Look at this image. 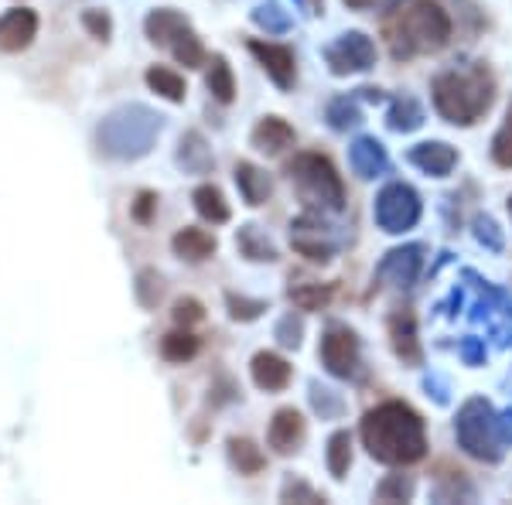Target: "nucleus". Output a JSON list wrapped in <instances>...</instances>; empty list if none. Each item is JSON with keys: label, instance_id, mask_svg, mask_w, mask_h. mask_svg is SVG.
<instances>
[{"label": "nucleus", "instance_id": "1", "mask_svg": "<svg viewBox=\"0 0 512 505\" xmlns=\"http://www.w3.org/2000/svg\"><path fill=\"white\" fill-rule=\"evenodd\" d=\"M362 441H366V451L376 461L393 468L417 465L427 454V430L420 413L396 400L379 403L376 410L362 417Z\"/></svg>", "mask_w": 512, "mask_h": 505}, {"label": "nucleus", "instance_id": "2", "mask_svg": "<svg viewBox=\"0 0 512 505\" xmlns=\"http://www.w3.org/2000/svg\"><path fill=\"white\" fill-rule=\"evenodd\" d=\"M495 99V82L492 72L482 62L468 65V69H448L434 79V106L444 120L468 127L482 113H489Z\"/></svg>", "mask_w": 512, "mask_h": 505}, {"label": "nucleus", "instance_id": "3", "mask_svg": "<svg viewBox=\"0 0 512 505\" xmlns=\"http://www.w3.org/2000/svg\"><path fill=\"white\" fill-rule=\"evenodd\" d=\"M451 38V18L437 0H410L390 28V48L396 59L441 52Z\"/></svg>", "mask_w": 512, "mask_h": 505}, {"label": "nucleus", "instance_id": "4", "mask_svg": "<svg viewBox=\"0 0 512 505\" xmlns=\"http://www.w3.org/2000/svg\"><path fill=\"white\" fill-rule=\"evenodd\" d=\"M161 134V117L140 103L120 106L110 117L99 123L96 140L99 151L117 157V161H137V157L151 154L154 140Z\"/></svg>", "mask_w": 512, "mask_h": 505}, {"label": "nucleus", "instance_id": "5", "mask_svg": "<svg viewBox=\"0 0 512 505\" xmlns=\"http://www.w3.org/2000/svg\"><path fill=\"white\" fill-rule=\"evenodd\" d=\"M287 178H291L297 198L308 212H342L345 205V185L338 178L335 164L321 154H297L287 164Z\"/></svg>", "mask_w": 512, "mask_h": 505}, {"label": "nucleus", "instance_id": "6", "mask_svg": "<svg viewBox=\"0 0 512 505\" xmlns=\"http://www.w3.org/2000/svg\"><path fill=\"white\" fill-rule=\"evenodd\" d=\"M458 444L465 447L472 458L478 461H499L502 458V441L499 430H495V413L489 407V400H468L465 407L458 410Z\"/></svg>", "mask_w": 512, "mask_h": 505}, {"label": "nucleus", "instance_id": "7", "mask_svg": "<svg viewBox=\"0 0 512 505\" xmlns=\"http://www.w3.org/2000/svg\"><path fill=\"white\" fill-rule=\"evenodd\" d=\"M291 246L311 263H328L338 253L335 226L325 222V212H304L291 222Z\"/></svg>", "mask_w": 512, "mask_h": 505}, {"label": "nucleus", "instance_id": "8", "mask_svg": "<svg viewBox=\"0 0 512 505\" xmlns=\"http://www.w3.org/2000/svg\"><path fill=\"white\" fill-rule=\"evenodd\" d=\"M420 219V195L410 185H386L376 198V222L383 233H407Z\"/></svg>", "mask_w": 512, "mask_h": 505}, {"label": "nucleus", "instance_id": "9", "mask_svg": "<svg viewBox=\"0 0 512 505\" xmlns=\"http://www.w3.org/2000/svg\"><path fill=\"white\" fill-rule=\"evenodd\" d=\"M325 62L335 76H352V72H366L376 62V45L362 31H349V35L335 38L325 48Z\"/></svg>", "mask_w": 512, "mask_h": 505}, {"label": "nucleus", "instance_id": "10", "mask_svg": "<svg viewBox=\"0 0 512 505\" xmlns=\"http://www.w3.org/2000/svg\"><path fill=\"white\" fill-rule=\"evenodd\" d=\"M420 263H424V246H417V243L400 246V250H390L383 256V263L376 267V280L396 287V291H407V287L417 284Z\"/></svg>", "mask_w": 512, "mask_h": 505}, {"label": "nucleus", "instance_id": "11", "mask_svg": "<svg viewBox=\"0 0 512 505\" xmlns=\"http://www.w3.org/2000/svg\"><path fill=\"white\" fill-rule=\"evenodd\" d=\"M321 362L338 379H349L359 369V338L349 328H332L321 338Z\"/></svg>", "mask_w": 512, "mask_h": 505}, {"label": "nucleus", "instance_id": "12", "mask_svg": "<svg viewBox=\"0 0 512 505\" xmlns=\"http://www.w3.org/2000/svg\"><path fill=\"white\" fill-rule=\"evenodd\" d=\"M38 35V14L28 11V7H14L0 18V52L14 55L24 52V48L35 41Z\"/></svg>", "mask_w": 512, "mask_h": 505}, {"label": "nucleus", "instance_id": "13", "mask_svg": "<svg viewBox=\"0 0 512 505\" xmlns=\"http://www.w3.org/2000/svg\"><path fill=\"white\" fill-rule=\"evenodd\" d=\"M386 328H390V338H393V352L400 355L407 366H420V362H424V352H420L414 311H410V308L393 311L390 321H386Z\"/></svg>", "mask_w": 512, "mask_h": 505}, {"label": "nucleus", "instance_id": "14", "mask_svg": "<svg viewBox=\"0 0 512 505\" xmlns=\"http://www.w3.org/2000/svg\"><path fill=\"white\" fill-rule=\"evenodd\" d=\"M250 52L260 59V65L267 69V76L277 82L280 89H291L297 79V65L294 52L287 45H270V41H250Z\"/></svg>", "mask_w": 512, "mask_h": 505}, {"label": "nucleus", "instance_id": "15", "mask_svg": "<svg viewBox=\"0 0 512 505\" xmlns=\"http://www.w3.org/2000/svg\"><path fill=\"white\" fill-rule=\"evenodd\" d=\"M270 447H274L277 454H291L301 447L304 441V417L297 413L294 407H284L274 413V420H270V434H267Z\"/></svg>", "mask_w": 512, "mask_h": 505}, {"label": "nucleus", "instance_id": "16", "mask_svg": "<svg viewBox=\"0 0 512 505\" xmlns=\"http://www.w3.org/2000/svg\"><path fill=\"white\" fill-rule=\"evenodd\" d=\"M349 161H352V171L359 175L362 181H373L390 168V157H386V147L379 144L376 137H359L349 151Z\"/></svg>", "mask_w": 512, "mask_h": 505}, {"label": "nucleus", "instance_id": "17", "mask_svg": "<svg viewBox=\"0 0 512 505\" xmlns=\"http://www.w3.org/2000/svg\"><path fill=\"white\" fill-rule=\"evenodd\" d=\"M410 161H414L424 175L444 178V175H451L454 164H458V151H454L451 144H444V140H427V144H417L414 151H410Z\"/></svg>", "mask_w": 512, "mask_h": 505}, {"label": "nucleus", "instance_id": "18", "mask_svg": "<svg viewBox=\"0 0 512 505\" xmlns=\"http://www.w3.org/2000/svg\"><path fill=\"white\" fill-rule=\"evenodd\" d=\"M250 372H253V383L267 389V393H280V389H287V383H291V366L274 352H256Z\"/></svg>", "mask_w": 512, "mask_h": 505}, {"label": "nucleus", "instance_id": "19", "mask_svg": "<svg viewBox=\"0 0 512 505\" xmlns=\"http://www.w3.org/2000/svg\"><path fill=\"white\" fill-rule=\"evenodd\" d=\"M185 28H192V24H188L185 14H181V11H171V7L151 11V14H147V21H144L147 38H151L154 45H161V48H171V45H175V38H178Z\"/></svg>", "mask_w": 512, "mask_h": 505}, {"label": "nucleus", "instance_id": "20", "mask_svg": "<svg viewBox=\"0 0 512 505\" xmlns=\"http://www.w3.org/2000/svg\"><path fill=\"white\" fill-rule=\"evenodd\" d=\"M253 147L263 154H280L294 144V127L280 117H263L260 123L253 127Z\"/></svg>", "mask_w": 512, "mask_h": 505}, {"label": "nucleus", "instance_id": "21", "mask_svg": "<svg viewBox=\"0 0 512 505\" xmlns=\"http://www.w3.org/2000/svg\"><path fill=\"white\" fill-rule=\"evenodd\" d=\"M236 185H239V195H243L246 205H263L270 198V192H274L267 171H260L250 161H239L236 164Z\"/></svg>", "mask_w": 512, "mask_h": 505}, {"label": "nucleus", "instance_id": "22", "mask_svg": "<svg viewBox=\"0 0 512 505\" xmlns=\"http://www.w3.org/2000/svg\"><path fill=\"white\" fill-rule=\"evenodd\" d=\"M171 250H175L181 260H188V263H202V260H209V256L216 253V236H209L205 229L185 226L175 239H171Z\"/></svg>", "mask_w": 512, "mask_h": 505}, {"label": "nucleus", "instance_id": "23", "mask_svg": "<svg viewBox=\"0 0 512 505\" xmlns=\"http://www.w3.org/2000/svg\"><path fill=\"white\" fill-rule=\"evenodd\" d=\"M236 246H239V253H243L246 260H253V263H274L277 260L274 243H270L267 233H263L260 226H243V229H239Z\"/></svg>", "mask_w": 512, "mask_h": 505}, {"label": "nucleus", "instance_id": "24", "mask_svg": "<svg viewBox=\"0 0 512 505\" xmlns=\"http://www.w3.org/2000/svg\"><path fill=\"white\" fill-rule=\"evenodd\" d=\"M178 164L192 175H205L212 168V151L205 147V137L202 134H185L181 137V147H178Z\"/></svg>", "mask_w": 512, "mask_h": 505}, {"label": "nucleus", "instance_id": "25", "mask_svg": "<svg viewBox=\"0 0 512 505\" xmlns=\"http://www.w3.org/2000/svg\"><path fill=\"white\" fill-rule=\"evenodd\" d=\"M229 461L239 468V475H256V471H263V465H267L263 451L250 437H233V441H229Z\"/></svg>", "mask_w": 512, "mask_h": 505}, {"label": "nucleus", "instance_id": "26", "mask_svg": "<svg viewBox=\"0 0 512 505\" xmlns=\"http://www.w3.org/2000/svg\"><path fill=\"white\" fill-rule=\"evenodd\" d=\"M195 209L198 215H202L205 222H216V226H222V222H229V205L226 198H222V192L216 185H202L195 188Z\"/></svg>", "mask_w": 512, "mask_h": 505}, {"label": "nucleus", "instance_id": "27", "mask_svg": "<svg viewBox=\"0 0 512 505\" xmlns=\"http://www.w3.org/2000/svg\"><path fill=\"white\" fill-rule=\"evenodd\" d=\"M209 93L219 99V103H233L236 99V79H233V69H229V62L216 55V59L209 62Z\"/></svg>", "mask_w": 512, "mask_h": 505}, {"label": "nucleus", "instance_id": "28", "mask_svg": "<svg viewBox=\"0 0 512 505\" xmlns=\"http://www.w3.org/2000/svg\"><path fill=\"white\" fill-rule=\"evenodd\" d=\"M147 86L154 89L158 96L164 99H171V103H181L185 99V79L178 76V72H171V69H164V65H154L151 72H147Z\"/></svg>", "mask_w": 512, "mask_h": 505}, {"label": "nucleus", "instance_id": "29", "mask_svg": "<svg viewBox=\"0 0 512 505\" xmlns=\"http://www.w3.org/2000/svg\"><path fill=\"white\" fill-rule=\"evenodd\" d=\"M161 355L168 362H188L198 355V338L192 335V331H171V335H164L161 342Z\"/></svg>", "mask_w": 512, "mask_h": 505}, {"label": "nucleus", "instance_id": "30", "mask_svg": "<svg viewBox=\"0 0 512 505\" xmlns=\"http://www.w3.org/2000/svg\"><path fill=\"white\" fill-rule=\"evenodd\" d=\"M349 465H352V437L349 430H338L328 441V471L335 478H345L349 475Z\"/></svg>", "mask_w": 512, "mask_h": 505}, {"label": "nucleus", "instance_id": "31", "mask_svg": "<svg viewBox=\"0 0 512 505\" xmlns=\"http://www.w3.org/2000/svg\"><path fill=\"white\" fill-rule=\"evenodd\" d=\"M420 123H424V110L417 106V99L400 96L390 106V127L393 130H403V134H410V130H417Z\"/></svg>", "mask_w": 512, "mask_h": 505}, {"label": "nucleus", "instance_id": "32", "mask_svg": "<svg viewBox=\"0 0 512 505\" xmlns=\"http://www.w3.org/2000/svg\"><path fill=\"white\" fill-rule=\"evenodd\" d=\"M171 55L185 65V69H198V65L205 62V48H202V41H198V35L192 28H185L181 35L175 38V45H171Z\"/></svg>", "mask_w": 512, "mask_h": 505}, {"label": "nucleus", "instance_id": "33", "mask_svg": "<svg viewBox=\"0 0 512 505\" xmlns=\"http://www.w3.org/2000/svg\"><path fill=\"white\" fill-rule=\"evenodd\" d=\"M291 301L294 308L301 311H321L328 301H332V287H321V284H294L291 287Z\"/></svg>", "mask_w": 512, "mask_h": 505}, {"label": "nucleus", "instance_id": "34", "mask_svg": "<svg viewBox=\"0 0 512 505\" xmlns=\"http://www.w3.org/2000/svg\"><path fill=\"white\" fill-rule=\"evenodd\" d=\"M253 21L260 24V28H267L270 35H284L287 28H291V14L284 11V7L277 4V0H270V4H260L253 11Z\"/></svg>", "mask_w": 512, "mask_h": 505}, {"label": "nucleus", "instance_id": "35", "mask_svg": "<svg viewBox=\"0 0 512 505\" xmlns=\"http://www.w3.org/2000/svg\"><path fill=\"white\" fill-rule=\"evenodd\" d=\"M328 123H332L335 130H352V127H359V123H362V113H359V106H355V99H349V96L335 99V103L328 106Z\"/></svg>", "mask_w": 512, "mask_h": 505}, {"label": "nucleus", "instance_id": "36", "mask_svg": "<svg viewBox=\"0 0 512 505\" xmlns=\"http://www.w3.org/2000/svg\"><path fill=\"white\" fill-rule=\"evenodd\" d=\"M410 495H414V478L410 475H390L383 485L376 488L379 502H407Z\"/></svg>", "mask_w": 512, "mask_h": 505}, {"label": "nucleus", "instance_id": "37", "mask_svg": "<svg viewBox=\"0 0 512 505\" xmlns=\"http://www.w3.org/2000/svg\"><path fill=\"white\" fill-rule=\"evenodd\" d=\"M164 287H161V277L154 270H140L137 277V301L144 304V308H154V304L161 301Z\"/></svg>", "mask_w": 512, "mask_h": 505}, {"label": "nucleus", "instance_id": "38", "mask_svg": "<svg viewBox=\"0 0 512 505\" xmlns=\"http://www.w3.org/2000/svg\"><path fill=\"white\" fill-rule=\"evenodd\" d=\"M492 157H495V164H502V168H512V106H509V113H506V123H502V130L492 140Z\"/></svg>", "mask_w": 512, "mask_h": 505}, {"label": "nucleus", "instance_id": "39", "mask_svg": "<svg viewBox=\"0 0 512 505\" xmlns=\"http://www.w3.org/2000/svg\"><path fill=\"white\" fill-rule=\"evenodd\" d=\"M226 304L236 321H256L263 311H267V301H253V297H239V294H229Z\"/></svg>", "mask_w": 512, "mask_h": 505}, {"label": "nucleus", "instance_id": "40", "mask_svg": "<svg viewBox=\"0 0 512 505\" xmlns=\"http://www.w3.org/2000/svg\"><path fill=\"white\" fill-rule=\"evenodd\" d=\"M311 403H315V410L321 417H338V413H342V400H338V393L328 386L311 383Z\"/></svg>", "mask_w": 512, "mask_h": 505}, {"label": "nucleus", "instance_id": "41", "mask_svg": "<svg viewBox=\"0 0 512 505\" xmlns=\"http://www.w3.org/2000/svg\"><path fill=\"white\" fill-rule=\"evenodd\" d=\"M301 335H304V325L297 314H284L277 325V342L284 345V349H297L301 345Z\"/></svg>", "mask_w": 512, "mask_h": 505}, {"label": "nucleus", "instance_id": "42", "mask_svg": "<svg viewBox=\"0 0 512 505\" xmlns=\"http://www.w3.org/2000/svg\"><path fill=\"white\" fill-rule=\"evenodd\" d=\"M171 318L178 321V325H198V321L205 318L202 304L195 301V297H181V301H175V311H171Z\"/></svg>", "mask_w": 512, "mask_h": 505}, {"label": "nucleus", "instance_id": "43", "mask_svg": "<svg viewBox=\"0 0 512 505\" xmlns=\"http://www.w3.org/2000/svg\"><path fill=\"white\" fill-rule=\"evenodd\" d=\"M475 236H478V243L489 246L492 253H499V250H502L499 229H495V222H492V219H485V215H478V219H475Z\"/></svg>", "mask_w": 512, "mask_h": 505}, {"label": "nucleus", "instance_id": "44", "mask_svg": "<svg viewBox=\"0 0 512 505\" xmlns=\"http://www.w3.org/2000/svg\"><path fill=\"white\" fill-rule=\"evenodd\" d=\"M280 499L291 502V499H304V502H325V495H318L315 488H308L304 482H287L284 492H280Z\"/></svg>", "mask_w": 512, "mask_h": 505}, {"label": "nucleus", "instance_id": "45", "mask_svg": "<svg viewBox=\"0 0 512 505\" xmlns=\"http://www.w3.org/2000/svg\"><path fill=\"white\" fill-rule=\"evenodd\" d=\"M154 209H158V195H154V192H140L137 202H134V219L147 226V222L154 219Z\"/></svg>", "mask_w": 512, "mask_h": 505}, {"label": "nucleus", "instance_id": "46", "mask_svg": "<svg viewBox=\"0 0 512 505\" xmlns=\"http://www.w3.org/2000/svg\"><path fill=\"white\" fill-rule=\"evenodd\" d=\"M82 24H86V28L93 31L99 41L110 38V18H106L103 11H86V14H82Z\"/></svg>", "mask_w": 512, "mask_h": 505}, {"label": "nucleus", "instance_id": "47", "mask_svg": "<svg viewBox=\"0 0 512 505\" xmlns=\"http://www.w3.org/2000/svg\"><path fill=\"white\" fill-rule=\"evenodd\" d=\"M461 355H465L468 366H478V362H485V345L478 338H465L461 342Z\"/></svg>", "mask_w": 512, "mask_h": 505}, {"label": "nucleus", "instance_id": "48", "mask_svg": "<svg viewBox=\"0 0 512 505\" xmlns=\"http://www.w3.org/2000/svg\"><path fill=\"white\" fill-rule=\"evenodd\" d=\"M495 430H499L502 444H512V410H506L502 417H495Z\"/></svg>", "mask_w": 512, "mask_h": 505}, {"label": "nucleus", "instance_id": "49", "mask_svg": "<svg viewBox=\"0 0 512 505\" xmlns=\"http://www.w3.org/2000/svg\"><path fill=\"white\" fill-rule=\"evenodd\" d=\"M349 7H355V11H369V7H383L386 0H345Z\"/></svg>", "mask_w": 512, "mask_h": 505}, {"label": "nucleus", "instance_id": "50", "mask_svg": "<svg viewBox=\"0 0 512 505\" xmlns=\"http://www.w3.org/2000/svg\"><path fill=\"white\" fill-rule=\"evenodd\" d=\"M509 212H512V202H509Z\"/></svg>", "mask_w": 512, "mask_h": 505}]
</instances>
